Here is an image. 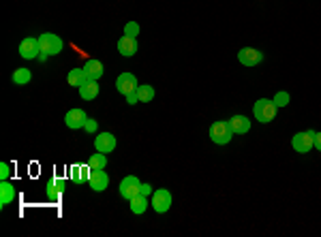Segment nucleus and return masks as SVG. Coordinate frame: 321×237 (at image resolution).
I'll return each mask as SVG.
<instances>
[{"label":"nucleus","instance_id":"18","mask_svg":"<svg viewBox=\"0 0 321 237\" xmlns=\"http://www.w3.org/2000/svg\"><path fill=\"white\" fill-rule=\"evenodd\" d=\"M80 96L84 100H95L99 96V81H88L80 88Z\"/></svg>","mask_w":321,"mask_h":237},{"label":"nucleus","instance_id":"5","mask_svg":"<svg viewBox=\"0 0 321 237\" xmlns=\"http://www.w3.org/2000/svg\"><path fill=\"white\" fill-rule=\"evenodd\" d=\"M139 188H141V182L137 175H126L122 182H120V197H124L131 201L133 197L139 195Z\"/></svg>","mask_w":321,"mask_h":237},{"label":"nucleus","instance_id":"23","mask_svg":"<svg viewBox=\"0 0 321 237\" xmlns=\"http://www.w3.org/2000/svg\"><path fill=\"white\" fill-rule=\"evenodd\" d=\"M272 100H274L276 107H287L289 105V94H287V92H278Z\"/></svg>","mask_w":321,"mask_h":237},{"label":"nucleus","instance_id":"29","mask_svg":"<svg viewBox=\"0 0 321 237\" xmlns=\"http://www.w3.org/2000/svg\"><path fill=\"white\" fill-rule=\"evenodd\" d=\"M90 173H92L90 167H88V169H82V171H80V179H82V182H86V179H90Z\"/></svg>","mask_w":321,"mask_h":237},{"label":"nucleus","instance_id":"9","mask_svg":"<svg viewBox=\"0 0 321 237\" xmlns=\"http://www.w3.org/2000/svg\"><path fill=\"white\" fill-rule=\"evenodd\" d=\"M238 60H240V64H244V67H257V64L263 60V54L259 52V49L244 47L238 52Z\"/></svg>","mask_w":321,"mask_h":237},{"label":"nucleus","instance_id":"19","mask_svg":"<svg viewBox=\"0 0 321 237\" xmlns=\"http://www.w3.org/2000/svg\"><path fill=\"white\" fill-rule=\"evenodd\" d=\"M88 167H90V171H103L107 167V156L103 152L92 154L90 160H88Z\"/></svg>","mask_w":321,"mask_h":237},{"label":"nucleus","instance_id":"8","mask_svg":"<svg viewBox=\"0 0 321 237\" xmlns=\"http://www.w3.org/2000/svg\"><path fill=\"white\" fill-rule=\"evenodd\" d=\"M116 88L120 94H128V92H135L139 88V83H137V77H135L133 73H120L118 79H116Z\"/></svg>","mask_w":321,"mask_h":237},{"label":"nucleus","instance_id":"16","mask_svg":"<svg viewBox=\"0 0 321 237\" xmlns=\"http://www.w3.org/2000/svg\"><path fill=\"white\" fill-rule=\"evenodd\" d=\"M229 126L233 135H246L248 131H251V120H248L246 116H233L229 120Z\"/></svg>","mask_w":321,"mask_h":237},{"label":"nucleus","instance_id":"30","mask_svg":"<svg viewBox=\"0 0 321 237\" xmlns=\"http://www.w3.org/2000/svg\"><path fill=\"white\" fill-rule=\"evenodd\" d=\"M315 148L321 152V133H315Z\"/></svg>","mask_w":321,"mask_h":237},{"label":"nucleus","instance_id":"7","mask_svg":"<svg viewBox=\"0 0 321 237\" xmlns=\"http://www.w3.org/2000/svg\"><path fill=\"white\" fill-rule=\"evenodd\" d=\"M152 207H154L156 214H165L169 207H171V195H169V190H165V188L154 190L152 192Z\"/></svg>","mask_w":321,"mask_h":237},{"label":"nucleus","instance_id":"17","mask_svg":"<svg viewBox=\"0 0 321 237\" xmlns=\"http://www.w3.org/2000/svg\"><path fill=\"white\" fill-rule=\"evenodd\" d=\"M84 71H86V75H88L90 79H95V81H99V77L103 75V62H99V60H88L84 64Z\"/></svg>","mask_w":321,"mask_h":237},{"label":"nucleus","instance_id":"11","mask_svg":"<svg viewBox=\"0 0 321 237\" xmlns=\"http://www.w3.org/2000/svg\"><path fill=\"white\" fill-rule=\"evenodd\" d=\"M64 122H67V126L69 128H84L86 126V122H88V116H86V111L84 109H71L67 111V116H64Z\"/></svg>","mask_w":321,"mask_h":237},{"label":"nucleus","instance_id":"2","mask_svg":"<svg viewBox=\"0 0 321 237\" xmlns=\"http://www.w3.org/2000/svg\"><path fill=\"white\" fill-rule=\"evenodd\" d=\"M233 137V131L229 126V122H214L210 126V139L216 143V146H225V143H229Z\"/></svg>","mask_w":321,"mask_h":237},{"label":"nucleus","instance_id":"22","mask_svg":"<svg viewBox=\"0 0 321 237\" xmlns=\"http://www.w3.org/2000/svg\"><path fill=\"white\" fill-rule=\"evenodd\" d=\"M137 96H139V103H150V100L154 98V88L150 83L139 85V88H137Z\"/></svg>","mask_w":321,"mask_h":237},{"label":"nucleus","instance_id":"15","mask_svg":"<svg viewBox=\"0 0 321 237\" xmlns=\"http://www.w3.org/2000/svg\"><path fill=\"white\" fill-rule=\"evenodd\" d=\"M67 81H69V85H73V88H82L84 83L95 81V79H90L88 75H86V71H84V67H82V69H73V71H69Z\"/></svg>","mask_w":321,"mask_h":237},{"label":"nucleus","instance_id":"12","mask_svg":"<svg viewBox=\"0 0 321 237\" xmlns=\"http://www.w3.org/2000/svg\"><path fill=\"white\" fill-rule=\"evenodd\" d=\"M88 184H90V188L95 192H103L107 186H109V177H107L105 171H92Z\"/></svg>","mask_w":321,"mask_h":237},{"label":"nucleus","instance_id":"27","mask_svg":"<svg viewBox=\"0 0 321 237\" xmlns=\"http://www.w3.org/2000/svg\"><path fill=\"white\" fill-rule=\"evenodd\" d=\"M152 186H150V184H141V188H139V195H144V197H150V195H152Z\"/></svg>","mask_w":321,"mask_h":237},{"label":"nucleus","instance_id":"13","mask_svg":"<svg viewBox=\"0 0 321 237\" xmlns=\"http://www.w3.org/2000/svg\"><path fill=\"white\" fill-rule=\"evenodd\" d=\"M15 199H17V192L13 188V184L9 179H2V184H0V207L13 203Z\"/></svg>","mask_w":321,"mask_h":237},{"label":"nucleus","instance_id":"20","mask_svg":"<svg viewBox=\"0 0 321 237\" xmlns=\"http://www.w3.org/2000/svg\"><path fill=\"white\" fill-rule=\"evenodd\" d=\"M11 79H13V83L15 85H26V83H30L32 73H30V69H15Z\"/></svg>","mask_w":321,"mask_h":237},{"label":"nucleus","instance_id":"14","mask_svg":"<svg viewBox=\"0 0 321 237\" xmlns=\"http://www.w3.org/2000/svg\"><path fill=\"white\" fill-rule=\"evenodd\" d=\"M118 52L126 56V58H131V56L137 54V41H135V37H120L118 39Z\"/></svg>","mask_w":321,"mask_h":237},{"label":"nucleus","instance_id":"26","mask_svg":"<svg viewBox=\"0 0 321 237\" xmlns=\"http://www.w3.org/2000/svg\"><path fill=\"white\" fill-rule=\"evenodd\" d=\"M124 98H126V103H128V105H137V103H139V96H137V90H135V92H128V94H126Z\"/></svg>","mask_w":321,"mask_h":237},{"label":"nucleus","instance_id":"3","mask_svg":"<svg viewBox=\"0 0 321 237\" xmlns=\"http://www.w3.org/2000/svg\"><path fill=\"white\" fill-rule=\"evenodd\" d=\"M291 146L298 154H309L313 148H315V131H304V133H298L294 135V139H291Z\"/></svg>","mask_w":321,"mask_h":237},{"label":"nucleus","instance_id":"25","mask_svg":"<svg viewBox=\"0 0 321 237\" xmlns=\"http://www.w3.org/2000/svg\"><path fill=\"white\" fill-rule=\"evenodd\" d=\"M9 177H11V164L2 162L0 164V179H9Z\"/></svg>","mask_w":321,"mask_h":237},{"label":"nucleus","instance_id":"1","mask_svg":"<svg viewBox=\"0 0 321 237\" xmlns=\"http://www.w3.org/2000/svg\"><path fill=\"white\" fill-rule=\"evenodd\" d=\"M276 109H278V107L274 105V100L259 98V100L255 103V107H253V113H255V118H257V120L266 124V122H272V120H274Z\"/></svg>","mask_w":321,"mask_h":237},{"label":"nucleus","instance_id":"6","mask_svg":"<svg viewBox=\"0 0 321 237\" xmlns=\"http://www.w3.org/2000/svg\"><path fill=\"white\" fill-rule=\"evenodd\" d=\"M39 54H41V43L39 39H32V37H28L19 43V56L24 60H34V58H39Z\"/></svg>","mask_w":321,"mask_h":237},{"label":"nucleus","instance_id":"4","mask_svg":"<svg viewBox=\"0 0 321 237\" xmlns=\"http://www.w3.org/2000/svg\"><path fill=\"white\" fill-rule=\"evenodd\" d=\"M39 43H41V52H45V54H49V56L60 54L62 47H64L62 39L58 37V34H54V32L41 34V37H39Z\"/></svg>","mask_w":321,"mask_h":237},{"label":"nucleus","instance_id":"10","mask_svg":"<svg viewBox=\"0 0 321 237\" xmlns=\"http://www.w3.org/2000/svg\"><path fill=\"white\" fill-rule=\"evenodd\" d=\"M95 148H97V152L109 154L116 150V137L111 133H99L95 137Z\"/></svg>","mask_w":321,"mask_h":237},{"label":"nucleus","instance_id":"28","mask_svg":"<svg viewBox=\"0 0 321 237\" xmlns=\"http://www.w3.org/2000/svg\"><path fill=\"white\" fill-rule=\"evenodd\" d=\"M84 128H86L88 133H95V131H97V122H95V120H88V122H86V126H84Z\"/></svg>","mask_w":321,"mask_h":237},{"label":"nucleus","instance_id":"24","mask_svg":"<svg viewBox=\"0 0 321 237\" xmlns=\"http://www.w3.org/2000/svg\"><path fill=\"white\" fill-rule=\"evenodd\" d=\"M124 34H126V37H137V34H139V24L128 21V24L124 26Z\"/></svg>","mask_w":321,"mask_h":237},{"label":"nucleus","instance_id":"21","mask_svg":"<svg viewBox=\"0 0 321 237\" xmlns=\"http://www.w3.org/2000/svg\"><path fill=\"white\" fill-rule=\"evenodd\" d=\"M128 203H131V212L133 214H144L146 210H148V197H144V195H137V197H133L131 201H128Z\"/></svg>","mask_w":321,"mask_h":237},{"label":"nucleus","instance_id":"31","mask_svg":"<svg viewBox=\"0 0 321 237\" xmlns=\"http://www.w3.org/2000/svg\"><path fill=\"white\" fill-rule=\"evenodd\" d=\"M47 56H49V54H45V52H41V54H39V60H41V62H45V60H47Z\"/></svg>","mask_w":321,"mask_h":237}]
</instances>
